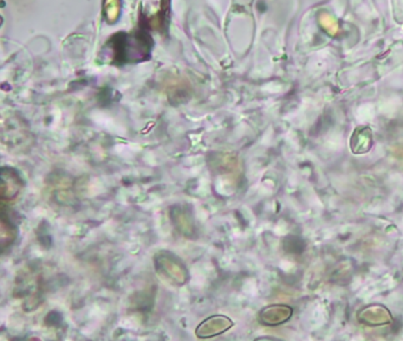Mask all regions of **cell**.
I'll use <instances>...</instances> for the list:
<instances>
[{"label": "cell", "mask_w": 403, "mask_h": 341, "mask_svg": "<svg viewBox=\"0 0 403 341\" xmlns=\"http://www.w3.org/2000/svg\"><path fill=\"white\" fill-rule=\"evenodd\" d=\"M154 266L165 281L173 286H183L190 280V271L185 263L170 251H158L154 256Z\"/></svg>", "instance_id": "obj_1"}, {"label": "cell", "mask_w": 403, "mask_h": 341, "mask_svg": "<svg viewBox=\"0 0 403 341\" xmlns=\"http://www.w3.org/2000/svg\"><path fill=\"white\" fill-rule=\"evenodd\" d=\"M233 322L229 317L217 314L206 319L195 329V335L199 339H208L225 333L233 327Z\"/></svg>", "instance_id": "obj_2"}, {"label": "cell", "mask_w": 403, "mask_h": 341, "mask_svg": "<svg viewBox=\"0 0 403 341\" xmlns=\"http://www.w3.org/2000/svg\"><path fill=\"white\" fill-rule=\"evenodd\" d=\"M23 182L19 173L11 167H3L1 170V203L13 200L19 193Z\"/></svg>", "instance_id": "obj_3"}, {"label": "cell", "mask_w": 403, "mask_h": 341, "mask_svg": "<svg viewBox=\"0 0 403 341\" xmlns=\"http://www.w3.org/2000/svg\"><path fill=\"white\" fill-rule=\"evenodd\" d=\"M170 219L174 224L175 229L180 234L185 235L187 238L195 234V226H194L193 216L190 214L188 207L185 205H176L172 207L170 210Z\"/></svg>", "instance_id": "obj_4"}, {"label": "cell", "mask_w": 403, "mask_h": 341, "mask_svg": "<svg viewBox=\"0 0 403 341\" xmlns=\"http://www.w3.org/2000/svg\"><path fill=\"white\" fill-rule=\"evenodd\" d=\"M16 237V226L13 225L11 219H8L4 207H1V248L3 250L11 246Z\"/></svg>", "instance_id": "obj_5"}]
</instances>
